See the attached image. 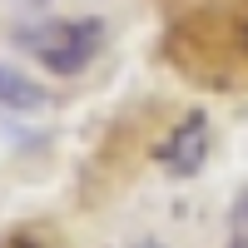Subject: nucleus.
<instances>
[{"instance_id": "1", "label": "nucleus", "mask_w": 248, "mask_h": 248, "mask_svg": "<svg viewBox=\"0 0 248 248\" xmlns=\"http://www.w3.org/2000/svg\"><path fill=\"white\" fill-rule=\"evenodd\" d=\"M20 45H30L50 75H79L105 45V20L90 15V20H60L45 30H20Z\"/></svg>"}, {"instance_id": "2", "label": "nucleus", "mask_w": 248, "mask_h": 248, "mask_svg": "<svg viewBox=\"0 0 248 248\" xmlns=\"http://www.w3.org/2000/svg\"><path fill=\"white\" fill-rule=\"evenodd\" d=\"M209 114H199L189 109L179 124H174V134L159 144V164H164V174L169 179H194L203 169V159H209Z\"/></svg>"}, {"instance_id": "3", "label": "nucleus", "mask_w": 248, "mask_h": 248, "mask_svg": "<svg viewBox=\"0 0 248 248\" xmlns=\"http://www.w3.org/2000/svg\"><path fill=\"white\" fill-rule=\"evenodd\" d=\"M45 85H35V79L25 70L15 65H0V105H5L10 114H30V109H45Z\"/></svg>"}, {"instance_id": "4", "label": "nucleus", "mask_w": 248, "mask_h": 248, "mask_svg": "<svg viewBox=\"0 0 248 248\" xmlns=\"http://www.w3.org/2000/svg\"><path fill=\"white\" fill-rule=\"evenodd\" d=\"M0 248H50V243H45V238H35V233H10Z\"/></svg>"}, {"instance_id": "5", "label": "nucleus", "mask_w": 248, "mask_h": 248, "mask_svg": "<svg viewBox=\"0 0 248 248\" xmlns=\"http://www.w3.org/2000/svg\"><path fill=\"white\" fill-rule=\"evenodd\" d=\"M233 229H243V233H248V189L233 199Z\"/></svg>"}, {"instance_id": "6", "label": "nucleus", "mask_w": 248, "mask_h": 248, "mask_svg": "<svg viewBox=\"0 0 248 248\" xmlns=\"http://www.w3.org/2000/svg\"><path fill=\"white\" fill-rule=\"evenodd\" d=\"M229 248H248V233H243V229H238V233H233V238H229Z\"/></svg>"}, {"instance_id": "7", "label": "nucleus", "mask_w": 248, "mask_h": 248, "mask_svg": "<svg viewBox=\"0 0 248 248\" xmlns=\"http://www.w3.org/2000/svg\"><path fill=\"white\" fill-rule=\"evenodd\" d=\"M134 248H159V243H154V238H144V243H134Z\"/></svg>"}, {"instance_id": "8", "label": "nucleus", "mask_w": 248, "mask_h": 248, "mask_svg": "<svg viewBox=\"0 0 248 248\" xmlns=\"http://www.w3.org/2000/svg\"><path fill=\"white\" fill-rule=\"evenodd\" d=\"M20 5H45V0H20Z\"/></svg>"}, {"instance_id": "9", "label": "nucleus", "mask_w": 248, "mask_h": 248, "mask_svg": "<svg viewBox=\"0 0 248 248\" xmlns=\"http://www.w3.org/2000/svg\"><path fill=\"white\" fill-rule=\"evenodd\" d=\"M243 45H248V25H243Z\"/></svg>"}]
</instances>
